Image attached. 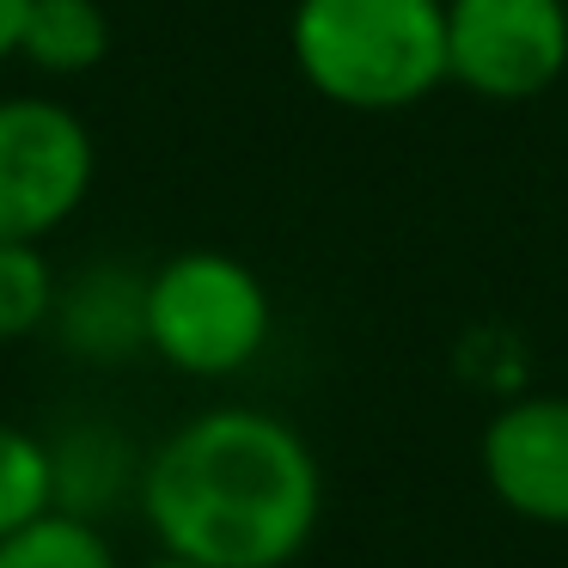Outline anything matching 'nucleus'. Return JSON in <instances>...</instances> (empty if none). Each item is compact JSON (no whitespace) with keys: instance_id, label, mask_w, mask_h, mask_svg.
Segmentation results:
<instances>
[{"instance_id":"9d476101","label":"nucleus","mask_w":568,"mask_h":568,"mask_svg":"<svg viewBox=\"0 0 568 568\" xmlns=\"http://www.w3.org/2000/svg\"><path fill=\"white\" fill-rule=\"evenodd\" d=\"M55 514V453L43 434L0 422V538Z\"/></svg>"},{"instance_id":"39448f33","label":"nucleus","mask_w":568,"mask_h":568,"mask_svg":"<svg viewBox=\"0 0 568 568\" xmlns=\"http://www.w3.org/2000/svg\"><path fill=\"white\" fill-rule=\"evenodd\" d=\"M568 68L562 0H446V80L495 104L538 99Z\"/></svg>"},{"instance_id":"f8f14e48","label":"nucleus","mask_w":568,"mask_h":568,"mask_svg":"<svg viewBox=\"0 0 568 568\" xmlns=\"http://www.w3.org/2000/svg\"><path fill=\"white\" fill-rule=\"evenodd\" d=\"M55 300H62V282H55L43 245H31V239H0V343L38 336L55 318Z\"/></svg>"},{"instance_id":"f257e3e1","label":"nucleus","mask_w":568,"mask_h":568,"mask_svg":"<svg viewBox=\"0 0 568 568\" xmlns=\"http://www.w3.org/2000/svg\"><path fill=\"white\" fill-rule=\"evenodd\" d=\"M135 495L165 556L202 568H287L318 531L324 470L294 422L221 404L153 446Z\"/></svg>"},{"instance_id":"423d86ee","label":"nucleus","mask_w":568,"mask_h":568,"mask_svg":"<svg viewBox=\"0 0 568 568\" xmlns=\"http://www.w3.org/2000/svg\"><path fill=\"white\" fill-rule=\"evenodd\" d=\"M477 465L514 519L568 531V397H514L483 422Z\"/></svg>"},{"instance_id":"f03ea898","label":"nucleus","mask_w":568,"mask_h":568,"mask_svg":"<svg viewBox=\"0 0 568 568\" xmlns=\"http://www.w3.org/2000/svg\"><path fill=\"white\" fill-rule=\"evenodd\" d=\"M294 68L343 111H409L446 80V0H300Z\"/></svg>"},{"instance_id":"7ed1b4c3","label":"nucleus","mask_w":568,"mask_h":568,"mask_svg":"<svg viewBox=\"0 0 568 568\" xmlns=\"http://www.w3.org/2000/svg\"><path fill=\"white\" fill-rule=\"evenodd\" d=\"M270 324V287L233 251H178L148 275V348L190 379L245 373Z\"/></svg>"},{"instance_id":"4468645a","label":"nucleus","mask_w":568,"mask_h":568,"mask_svg":"<svg viewBox=\"0 0 568 568\" xmlns=\"http://www.w3.org/2000/svg\"><path fill=\"white\" fill-rule=\"evenodd\" d=\"M141 568H202V562H184V556H165V550H160L153 562H141Z\"/></svg>"},{"instance_id":"9b49d317","label":"nucleus","mask_w":568,"mask_h":568,"mask_svg":"<svg viewBox=\"0 0 568 568\" xmlns=\"http://www.w3.org/2000/svg\"><path fill=\"white\" fill-rule=\"evenodd\" d=\"M0 568H116L111 538L99 531V519L80 514H43L26 531L0 538Z\"/></svg>"},{"instance_id":"ddd939ff","label":"nucleus","mask_w":568,"mask_h":568,"mask_svg":"<svg viewBox=\"0 0 568 568\" xmlns=\"http://www.w3.org/2000/svg\"><path fill=\"white\" fill-rule=\"evenodd\" d=\"M26 13H31V0H0V62H7V55H19Z\"/></svg>"},{"instance_id":"0eeeda50","label":"nucleus","mask_w":568,"mask_h":568,"mask_svg":"<svg viewBox=\"0 0 568 568\" xmlns=\"http://www.w3.org/2000/svg\"><path fill=\"white\" fill-rule=\"evenodd\" d=\"M50 324L87 361L135 355V348H148V275L135 282L123 270H92L80 287H62Z\"/></svg>"},{"instance_id":"1a4fd4ad","label":"nucleus","mask_w":568,"mask_h":568,"mask_svg":"<svg viewBox=\"0 0 568 568\" xmlns=\"http://www.w3.org/2000/svg\"><path fill=\"white\" fill-rule=\"evenodd\" d=\"M55 453V507L80 519H99V507L116 501L123 483H141V465L111 428H80L50 446Z\"/></svg>"},{"instance_id":"6e6552de","label":"nucleus","mask_w":568,"mask_h":568,"mask_svg":"<svg viewBox=\"0 0 568 568\" xmlns=\"http://www.w3.org/2000/svg\"><path fill=\"white\" fill-rule=\"evenodd\" d=\"M111 50V19L99 0H31L19 55L43 74H87Z\"/></svg>"},{"instance_id":"20e7f679","label":"nucleus","mask_w":568,"mask_h":568,"mask_svg":"<svg viewBox=\"0 0 568 568\" xmlns=\"http://www.w3.org/2000/svg\"><path fill=\"white\" fill-rule=\"evenodd\" d=\"M99 172L92 129L68 104L0 99V239H43L80 214Z\"/></svg>"}]
</instances>
